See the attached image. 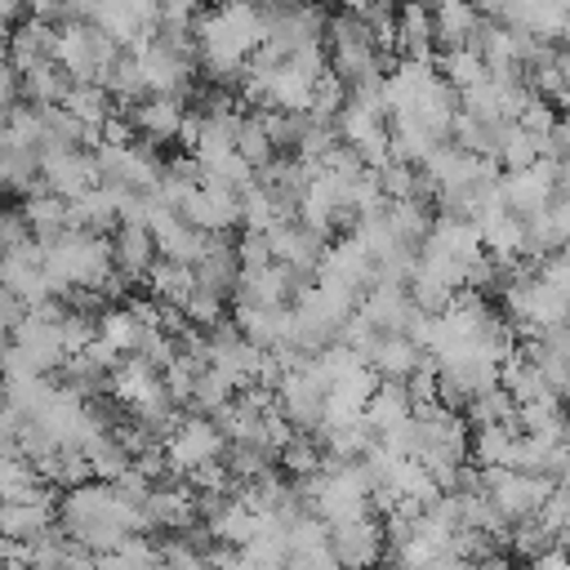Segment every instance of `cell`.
Here are the masks:
<instances>
[{"mask_svg": "<svg viewBox=\"0 0 570 570\" xmlns=\"http://www.w3.org/2000/svg\"><path fill=\"white\" fill-rule=\"evenodd\" d=\"M196 53L218 85H240L249 53L267 40V9L258 0H223L196 18Z\"/></svg>", "mask_w": 570, "mask_h": 570, "instance_id": "1", "label": "cell"}, {"mask_svg": "<svg viewBox=\"0 0 570 570\" xmlns=\"http://www.w3.org/2000/svg\"><path fill=\"white\" fill-rule=\"evenodd\" d=\"M325 4H338V0H325Z\"/></svg>", "mask_w": 570, "mask_h": 570, "instance_id": "52", "label": "cell"}, {"mask_svg": "<svg viewBox=\"0 0 570 570\" xmlns=\"http://www.w3.org/2000/svg\"><path fill=\"white\" fill-rule=\"evenodd\" d=\"M423 356H428V347H419L410 334H392V330H383L374 338V347L365 352V361L374 365L379 379H401V383L423 365Z\"/></svg>", "mask_w": 570, "mask_h": 570, "instance_id": "22", "label": "cell"}, {"mask_svg": "<svg viewBox=\"0 0 570 570\" xmlns=\"http://www.w3.org/2000/svg\"><path fill=\"white\" fill-rule=\"evenodd\" d=\"M534 160H543V134L517 120L512 134H508V147H503L499 165H503V169H525V165H534Z\"/></svg>", "mask_w": 570, "mask_h": 570, "instance_id": "41", "label": "cell"}, {"mask_svg": "<svg viewBox=\"0 0 570 570\" xmlns=\"http://www.w3.org/2000/svg\"><path fill=\"white\" fill-rule=\"evenodd\" d=\"M102 85L111 89L116 107H134L138 98H147V80H142L138 53H134V49H129V53H120V58L111 62V71H107V80H102Z\"/></svg>", "mask_w": 570, "mask_h": 570, "instance_id": "37", "label": "cell"}, {"mask_svg": "<svg viewBox=\"0 0 570 570\" xmlns=\"http://www.w3.org/2000/svg\"><path fill=\"white\" fill-rule=\"evenodd\" d=\"M71 80H107L111 62L120 58V45L89 18H71L58 27V53H53Z\"/></svg>", "mask_w": 570, "mask_h": 570, "instance_id": "4", "label": "cell"}, {"mask_svg": "<svg viewBox=\"0 0 570 570\" xmlns=\"http://www.w3.org/2000/svg\"><path fill=\"white\" fill-rule=\"evenodd\" d=\"M543 156L557 165H570V116H557L543 134Z\"/></svg>", "mask_w": 570, "mask_h": 570, "instance_id": "46", "label": "cell"}, {"mask_svg": "<svg viewBox=\"0 0 570 570\" xmlns=\"http://www.w3.org/2000/svg\"><path fill=\"white\" fill-rule=\"evenodd\" d=\"M151 236H156V254L160 258H174V263H196L209 232H200L191 218H183L174 205H160L151 200V218H147Z\"/></svg>", "mask_w": 570, "mask_h": 570, "instance_id": "15", "label": "cell"}, {"mask_svg": "<svg viewBox=\"0 0 570 570\" xmlns=\"http://www.w3.org/2000/svg\"><path fill=\"white\" fill-rule=\"evenodd\" d=\"M27 223H31V236L36 240H53L62 227H67V214H71V200L67 196H58V191H49V187H40V191H31L27 196Z\"/></svg>", "mask_w": 570, "mask_h": 570, "instance_id": "30", "label": "cell"}, {"mask_svg": "<svg viewBox=\"0 0 570 570\" xmlns=\"http://www.w3.org/2000/svg\"><path fill=\"white\" fill-rule=\"evenodd\" d=\"M85 454H89V468H94V476H98V481H116V476L134 463V454H129V445L116 436V428L98 432V436L85 445Z\"/></svg>", "mask_w": 570, "mask_h": 570, "instance_id": "34", "label": "cell"}, {"mask_svg": "<svg viewBox=\"0 0 570 570\" xmlns=\"http://www.w3.org/2000/svg\"><path fill=\"white\" fill-rule=\"evenodd\" d=\"M40 178H45L49 191H58L67 200H76L80 191H89V187L102 183L94 151H80V147H58V151L40 156Z\"/></svg>", "mask_w": 570, "mask_h": 570, "instance_id": "16", "label": "cell"}, {"mask_svg": "<svg viewBox=\"0 0 570 570\" xmlns=\"http://www.w3.org/2000/svg\"><path fill=\"white\" fill-rule=\"evenodd\" d=\"M263 347L258 343H249L245 334H240V325H214L209 330V365L214 370H223L236 387H249V383H258V370H263Z\"/></svg>", "mask_w": 570, "mask_h": 570, "instance_id": "11", "label": "cell"}, {"mask_svg": "<svg viewBox=\"0 0 570 570\" xmlns=\"http://www.w3.org/2000/svg\"><path fill=\"white\" fill-rule=\"evenodd\" d=\"M223 450H227V432L218 428L214 414H191V419H183L165 432V454H169V468L178 476L191 472L196 463L223 459Z\"/></svg>", "mask_w": 570, "mask_h": 570, "instance_id": "7", "label": "cell"}, {"mask_svg": "<svg viewBox=\"0 0 570 570\" xmlns=\"http://www.w3.org/2000/svg\"><path fill=\"white\" fill-rule=\"evenodd\" d=\"M0 285H9L27 307L53 298V285H49V272H45V245L36 236L0 254Z\"/></svg>", "mask_w": 570, "mask_h": 570, "instance_id": "10", "label": "cell"}, {"mask_svg": "<svg viewBox=\"0 0 570 570\" xmlns=\"http://www.w3.org/2000/svg\"><path fill=\"white\" fill-rule=\"evenodd\" d=\"M436 71L463 94L468 85H476V80H485L490 76V67H485V58L476 53V45H454V49H445L441 58H436Z\"/></svg>", "mask_w": 570, "mask_h": 570, "instance_id": "35", "label": "cell"}, {"mask_svg": "<svg viewBox=\"0 0 570 570\" xmlns=\"http://www.w3.org/2000/svg\"><path fill=\"white\" fill-rule=\"evenodd\" d=\"M561 102H566V107H570V89H566V94H561Z\"/></svg>", "mask_w": 570, "mask_h": 570, "instance_id": "50", "label": "cell"}, {"mask_svg": "<svg viewBox=\"0 0 570 570\" xmlns=\"http://www.w3.org/2000/svg\"><path fill=\"white\" fill-rule=\"evenodd\" d=\"M236 151H240L254 169H263V165L276 156V142H272V134H267V125H263V111L240 116V125H236Z\"/></svg>", "mask_w": 570, "mask_h": 570, "instance_id": "39", "label": "cell"}, {"mask_svg": "<svg viewBox=\"0 0 570 570\" xmlns=\"http://www.w3.org/2000/svg\"><path fill=\"white\" fill-rule=\"evenodd\" d=\"M0 401H4V379H0Z\"/></svg>", "mask_w": 570, "mask_h": 570, "instance_id": "51", "label": "cell"}, {"mask_svg": "<svg viewBox=\"0 0 570 570\" xmlns=\"http://www.w3.org/2000/svg\"><path fill=\"white\" fill-rule=\"evenodd\" d=\"M561 254H566V258H570V236H566V240H561Z\"/></svg>", "mask_w": 570, "mask_h": 570, "instance_id": "49", "label": "cell"}, {"mask_svg": "<svg viewBox=\"0 0 570 570\" xmlns=\"http://www.w3.org/2000/svg\"><path fill=\"white\" fill-rule=\"evenodd\" d=\"M472 4H476V9H481V13H485V18H503V13H508V4H512V0H472Z\"/></svg>", "mask_w": 570, "mask_h": 570, "instance_id": "48", "label": "cell"}, {"mask_svg": "<svg viewBox=\"0 0 570 570\" xmlns=\"http://www.w3.org/2000/svg\"><path fill=\"white\" fill-rule=\"evenodd\" d=\"M58 53V27L45 22V18H22L13 31H9V62L18 71H27L31 62H45Z\"/></svg>", "mask_w": 570, "mask_h": 570, "instance_id": "25", "label": "cell"}, {"mask_svg": "<svg viewBox=\"0 0 570 570\" xmlns=\"http://www.w3.org/2000/svg\"><path fill=\"white\" fill-rule=\"evenodd\" d=\"M94 160H98L102 187H111L116 196H125V191H147L151 196V187L165 174L156 165V156L147 147H138V138H129V142H98L94 147Z\"/></svg>", "mask_w": 570, "mask_h": 570, "instance_id": "6", "label": "cell"}, {"mask_svg": "<svg viewBox=\"0 0 570 570\" xmlns=\"http://www.w3.org/2000/svg\"><path fill=\"white\" fill-rule=\"evenodd\" d=\"M223 294H214V289H205V285H196L191 289V298L183 303V321H191L196 330H214L218 321H223Z\"/></svg>", "mask_w": 570, "mask_h": 570, "instance_id": "43", "label": "cell"}, {"mask_svg": "<svg viewBox=\"0 0 570 570\" xmlns=\"http://www.w3.org/2000/svg\"><path fill=\"white\" fill-rule=\"evenodd\" d=\"M53 392H58V383H53L49 374H13V379H4V401H9L22 419L40 414Z\"/></svg>", "mask_w": 570, "mask_h": 570, "instance_id": "32", "label": "cell"}, {"mask_svg": "<svg viewBox=\"0 0 570 570\" xmlns=\"http://www.w3.org/2000/svg\"><path fill=\"white\" fill-rule=\"evenodd\" d=\"M31 240V223H27V209H0V254Z\"/></svg>", "mask_w": 570, "mask_h": 570, "instance_id": "45", "label": "cell"}, {"mask_svg": "<svg viewBox=\"0 0 570 570\" xmlns=\"http://www.w3.org/2000/svg\"><path fill=\"white\" fill-rule=\"evenodd\" d=\"M178 214L191 218L200 232H232L240 223V191L223 183H191L178 200Z\"/></svg>", "mask_w": 570, "mask_h": 570, "instance_id": "12", "label": "cell"}, {"mask_svg": "<svg viewBox=\"0 0 570 570\" xmlns=\"http://www.w3.org/2000/svg\"><path fill=\"white\" fill-rule=\"evenodd\" d=\"M191 272H196V285H205V289L227 298L236 289V276H240V249L227 240V232H209V240H205L200 258L191 263Z\"/></svg>", "mask_w": 570, "mask_h": 570, "instance_id": "19", "label": "cell"}, {"mask_svg": "<svg viewBox=\"0 0 570 570\" xmlns=\"http://www.w3.org/2000/svg\"><path fill=\"white\" fill-rule=\"evenodd\" d=\"M330 31V71L343 80V85H356V80H370V76H383V40L370 31V22H361L356 13H338L325 22Z\"/></svg>", "mask_w": 570, "mask_h": 570, "instance_id": "3", "label": "cell"}, {"mask_svg": "<svg viewBox=\"0 0 570 570\" xmlns=\"http://www.w3.org/2000/svg\"><path fill=\"white\" fill-rule=\"evenodd\" d=\"M481 22H485V13H481L472 0H436V4H432V27H436V40H441L445 49L472 45L476 31H481Z\"/></svg>", "mask_w": 570, "mask_h": 570, "instance_id": "26", "label": "cell"}, {"mask_svg": "<svg viewBox=\"0 0 570 570\" xmlns=\"http://www.w3.org/2000/svg\"><path fill=\"white\" fill-rule=\"evenodd\" d=\"M236 249H240V267H263V263H272V240H267V232H245V240H240Z\"/></svg>", "mask_w": 570, "mask_h": 570, "instance_id": "47", "label": "cell"}, {"mask_svg": "<svg viewBox=\"0 0 570 570\" xmlns=\"http://www.w3.org/2000/svg\"><path fill=\"white\" fill-rule=\"evenodd\" d=\"M147 285H151V298H156L160 307L183 312V303H187V298H191V289H196V272H191V263L156 258V263H151V272H147Z\"/></svg>", "mask_w": 570, "mask_h": 570, "instance_id": "29", "label": "cell"}, {"mask_svg": "<svg viewBox=\"0 0 570 570\" xmlns=\"http://www.w3.org/2000/svg\"><path fill=\"white\" fill-rule=\"evenodd\" d=\"M45 245V272H49V285L53 294H67V289H80V285H102L111 276V240L102 232H89V227H62L53 240H40Z\"/></svg>", "mask_w": 570, "mask_h": 570, "instance_id": "2", "label": "cell"}, {"mask_svg": "<svg viewBox=\"0 0 570 570\" xmlns=\"http://www.w3.org/2000/svg\"><path fill=\"white\" fill-rule=\"evenodd\" d=\"M316 281L338 285V289H352V294L365 298V289L374 285V258H370L365 240L347 232L338 245H325V258L316 267Z\"/></svg>", "mask_w": 570, "mask_h": 570, "instance_id": "13", "label": "cell"}, {"mask_svg": "<svg viewBox=\"0 0 570 570\" xmlns=\"http://www.w3.org/2000/svg\"><path fill=\"white\" fill-rule=\"evenodd\" d=\"M281 218H289V214L267 196L263 183H249V187L240 191V223H245V232H267V227L281 223Z\"/></svg>", "mask_w": 570, "mask_h": 570, "instance_id": "40", "label": "cell"}, {"mask_svg": "<svg viewBox=\"0 0 570 570\" xmlns=\"http://www.w3.org/2000/svg\"><path fill=\"white\" fill-rule=\"evenodd\" d=\"M414 410H419V405H414V396H410V387H405L401 379H379V387H374L370 401H365V423L374 428V436H383V432L401 428Z\"/></svg>", "mask_w": 570, "mask_h": 570, "instance_id": "23", "label": "cell"}, {"mask_svg": "<svg viewBox=\"0 0 570 570\" xmlns=\"http://www.w3.org/2000/svg\"><path fill=\"white\" fill-rule=\"evenodd\" d=\"M156 258L160 254H156V236H151L147 223H116L111 227V263H116V272H125L129 281H142Z\"/></svg>", "mask_w": 570, "mask_h": 570, "instance_id": "20", "label": "cell"}, {"mask_svg": "<svg viewBox=\"0 0 570 570\" xmlns=\"http://www.w3.org/2000/svg\"><path fill=\"white\" fill-rule=\"evenodd\" d=\"M151 330H160V325L142 321L134 307H102V316H98V334H102L120 356L142 352V343L151 338Z\"/></svg>", "mask_w": 570, "mask_h": 570, "instance_id": "27", "label": "cell"}, {"mask_svg": "<svg viewBox=\"0 0 570 570\" xmlns=\"http://www.w3.org/2000/svg\"><path fill=\"white\" fill-rule=\"evenodd\" d=\"M276 463L285 468V476H312V472L325 468V450H321L316 432H307V436H289V441L281 445Z\"/></svg>", "mask_w": 570, "mask_h": 570, "instance_id": "38", "label": "cell"}, {"mask_svg": "<svg viewBox=\"0 0 570 570\" xmlns=\"http://www.w3.org/2000/svg\"><path fill=\"white\" fill-rule=\"evenodd\" d=\"M236 325L249 343H258L263 352L285 347L289 330H294V312L289 303H258V307H236Z\"/></svg>", "mask_w": 570, "mask_h": 570, "instance_id": "21", "label": "cell"}, {"mask_svg": "<svg viewBox=\"0 0 570 570\" xmlns=\"http://www.w3.org/2000/svg\"><path fill=\"white\" fill-rule=\"evenodd\" d=\"M557 191H561V165L548 160V156L534 160V165H525V169H508V174L499 178L503 205H508L512 214H521V218L543 214V209L557 200Z\"/></svg>", "mask_w": 570, "mask_h": 570, "instance_id": "8", "label": "cell"}, {"mask_svg": "<svg viewBox=\"0 0 570 570\" xmlns=\"http://www.w3.org/2000/svg\"><path fill=\"white\" fill-rule=\"evenodd\" d=\"M557 476L548 472H521V468H508V463H494V468H481V490L499 503V512L517 525L525 517H539V508L548 503Z\"/></svg>", "mask_w": 570, "mask_h": 570, "instance_id": "5", "label": "cell"}, {"mask_svg": "<svg viewBox=\"0 0 570 570\" xmlns=\"http://www.w3.org/2000/svg\"><path fill=\"white\" fill-rule=\"evenodd\" d=\"M539 517H543V525L557 534V543H570V485H552V494H548V503L539 508Z\"/></svg>", "mask_w": 570, "mask_h": 570, "instance_id": "44", "label": "cell"}, {"mask_svg": "<svg viewBox=\"0 0 570 570\" xmlns=\"http://www.w3.org/2000/svg\"><path fill=\"white\" fill-rule=\"evenodd\" d=\"M463 414H468L472 428H481V423H517V401H512V392L503 383H490L463 405Z\"/></svg>", "mask_w": 570, "mask_h": 570, "instance_id": "36", "label": "cell"}, {"mask_svg": "<svg viewBox=\"0 0 570 570\" xmlns=\"http://www.w3.org/2000/svg\"><path fill=\"white\" fill-rule=\"evenodd\" d=\"M58 521L53 499H0V534L9 539H36Z\"/></svg>", "mask_w": 570, "mask_h": 570, "instance_id": "24", "label": "cell"}, {"mask_svg": "<svg viewBox=\"0 0 570 570\" xmlns=\"http://www.w3.org/2000/svg\"><path fill=\"white\" fill-rule=\"evenodd\" d=\"M343 102H347V85H343L334 71L316 76V85H312V107H307V111H312L316 120H334Z\"/></svg>", "mask_w": 570, "mask_h": 570, "instance_id": "42", "label": "cell"}, {"mask_svg": "<svg viewBox=\"0 0 570 570\" xmlns=\"http://www.w3.org/2000/svg\"><path fill=\"white\" fill-rule=\"evenodd\" d=\"M294 272L285 263H263V267H240L236 276V289H232V303L236 307H258V303H285L289 289H294Z\"/></svg>", "mask_w": 570, "mask_h": 570, "instance_id": "18", "label": "cell"}, {"mask_svg": "<svg viewBox=\"0 0 570 570\" xmlns=\"http://www.w3.org/2000/svg\"><path fill=\"white\" fill-rule=\"evenodd\" d=\"M267 240H272V258L285 263L294 276H316L321 258H325V245L330 236H321L316 227H307L303 218H281L267 227Z\"/></svg>", "mask_w": 570, "mask_h": 570, "instance_id": "9", "label": "cell"}, {"mask_svg": "<svg viewBox=\"0 0 570 570\" xmlns=\"http://www.w3.org/2000/svg\"><path fill=\"white\" fill-rule=\"evenodd\" d=\"M67 89H71V76H67V67H62L58 58L31 62V67L22 71V94H27L31 102H62Z\"/></svg>", "mask_w": 570, "mask_h": 570, "instance_id": "31", "label": "cell"}, {"mask_svg": "<svg viewBox=\"0 0 570 570\" xmlns=\"http://www.w3.org/2000/svg\"><path fill=\"white\" fill-rule=\"evenodd\" d=\"M330 543H334L338 566H370V561H379V557L387 552V530H383V521H379L374 508H370V512H361V517L334 521V525H330Z\"/></svg>", "mask_w": 570, "mask_h": 570, "instance_id": "14", "label": "cell"}, {"mask_svg": "<svg viewBox=\"0 0 570 570\" xmlns=\"http://www.w3.org/2000/svg\"><path fill=\"white\" fill-rule=\"evenodd\" d=\"M120 223V200H116V191L111 187H89V191H80L76 200H71V214H67V227H89V232H111Z\"/></svg>", "mask_w": 570, "mask_h": 570, "instance_id": "28", "label": "cell"}, {"mask_svg": "<svg viewBox=\"0 0 570 570\" xmlns=\"http://www.w3.org/2000/svg\"><path fill=\"white\" fill-rule=\"evenodd\" d=\"M134 116V129L151 142H169V138H183V125H187V102L183 94H147L138 98L134 107H125Z\"/></svg>", "mask_w": 570, "mask_h": 570, "instance_id": "17", "label": "cell"}, {"mask_svg": "<svg viewBox=\"0 0 570 570\" xmlns=\"http://www.w3.org/2000/svg\"><path fill=\"white\" fill-rule=\"evenodd\" d=\"M240 387L223 374V370H214V365H205L200 374H196V383H191V396H187V410L191 414H218L232 396H236Z\"/></svg>", "mask_w": 570, "mask_h": 570, "instance_id": "33", "label": "cell"}]
</instances>
